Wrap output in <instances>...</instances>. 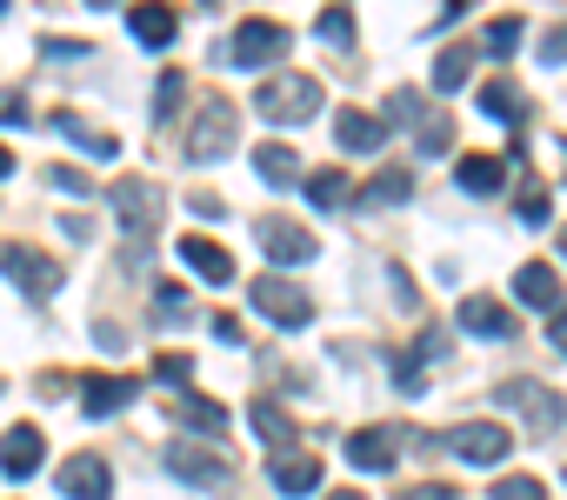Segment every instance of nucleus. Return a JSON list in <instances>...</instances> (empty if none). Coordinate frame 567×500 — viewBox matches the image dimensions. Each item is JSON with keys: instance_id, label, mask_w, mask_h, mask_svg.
Instances as JSON below:
<instances>
[{"instance_id": "obj_1", "label": "nucleus", "mask_w": 567, "mask_h": 500, "mask_svg": "<svg viewBox=\"0 0 567 500\" xmlns=\"http://www.w3.org/2000/svg\"><path fill=\"white\" fill-rule=\"evenodd\" d=\"M254 114L274 121V127H301L321 114V81L315 74H274L254 87Z\"/></svg>"}, {"instance_id": "obj_2", "label": "nucleus", "mask_w": 567, "mask_h": 500, "mask_svg": "<svg viewBox=\"0 0 567 500\" xmlns=\"http://www.w3.org/2000/svg\"><path fill=\"white\" fill-rule=\"evenodd\" d=\"M107 207H114V220H121L127 254H141V247L154 240V227H161V187L141 180V174H127V180L107 187Z\"/></svg>"}, {"instance_id": "obj_3", "label": "nucleus", "mask_w": 567, "mask_h": 500, "mask_svg": "<svg viewBox=\"0 0 567 500\" xmlns=\"http://www.w3.org/2000/svg\"><path fill=\"white\" fill-rule=\"evenodd\" d=\"M254 247H260L274 268H308V261L321 254V240H315L301 220H288V213H260V220H254Z\"/></svg>"}, {"instance_id": "obj_4", "label": "nucleus", "mask_w": 567, "mask_h": 500, "mask_svg": "<svg viewBox=\"0 0 567 500\" xmlns=\"http://www.w3.org/2000/svg\"><path fill=\"white\" fill-rule=\"evenodd\" d=\"M234 134H240L234 101L207 94V101H200V114H194V127H187V160H227V154H234Z\"/></svg>"}, {"instance_id": "obj_5", "label": "nucleus", "mask_w": 567, "mask_h": 500, "mask_svg": "<svg viewBox=\"0 0 567 500\" xmlns=\"http://www.w3.org/2000/svg\"><path fill=\"white\" fill-rule=\"evenodd\" d=\"M288 48H295V34L280 21H240L234 41L220 48V61L227 67H274V61H288Z\"/></svg>"}, {"instance_id": "obj_6", "label": "nucleus", "mask_w": 567, "mask_h": 500, "mask_svg": "<svg viewBox=\"0 0 567 500\" xmlns=\"http://www.w3.org/2000/svg\"><path fill=\"white\" fill-rule=\"evenodd\" d=\"M0 274H8L28 301H48V294H61V261H48L41 247H28V240H14V247H0Z\"/></svg>"}, {"instance_id": "obj_7", "label": "nucleus", "mask_w": 567, "mask_h": 500, "mask_svg": "<svg viewBox=\"0 0 567 500\" xmlns=\"http://www.w3.org/2000/svg\"><path fill=\"white\" fill-rule=\"evenodd\" d=\"M501 407H514V414H527V427L534 434H554L560 427V414H567V400L554 394V387H540V381H501V394H494Z\"/></svg>"}, {"instance_id": "obj_8", "label": "nucleus", "mask_w": 567, "mask_h": 500, "mask_svg": "<svg viewBox=\"0 0 567 500\" xmlns=\"http://www.w3.org/2000/svg\"><path fill=\"white\" fill-rule=\"evenodd\" d=\"M254 308H260L274 327H308V321H315V301H308L295 281H280V274H260V281H254Z\"/></svg>"}, {"instance_id": "obj_9", "label": "nucleus", "mask_w": 567, "mask_h": 500, "mask_svg": "<svg viewBox=\"0 0 567 500\" xmlns=\"http://www.w3.org/2000/svg\"><path fill=\"white\" fill-rule=\"evenodd\" d=\"M41 460H48V434L34 420H21V427L0 434V473H8V480H34Z\"/></svg>"}, {"instance_id": "obj_10", "label": "nucleus", "mask_w": 567, "mask_h": 500, "mask_svg": "<svg viewBox=\"0 0 567 500\" xmlns=\"http://www.w3.org/2000/svg\"><path fill=\"white\" fill-rule=\"evenodd\" d=\"M447 447H454L467 467H494V460H507L514 434H507L501 420H467V427H454V434H447Z\"/></svg>"}, {"instance_id": "obj_11", "label": "nucleus", "mask_w": 567, "mask_h": 500, "mask_svg": "<svg viewBox=\"0 0 567 500\" xmlns=\"http://www.w3.org/2000/svg\"><path fill=\"white\" fill-rule=\"evenodd\" d=\"M167 473L187 480V487H227V454H214L200 440H174L167 447Z\"/></svg>"}, {"instance_id": "obj_12", "label": "nucleus", "mask_w": 567, "mask_h": 500, "mask_svg": "<svg viewBox=\"0 0 567 500\" xmlns=\"http://www.w3.org/2000/svg\"><path fill=\"white\" fill-rule=\"evenodd\" d=\"M348 460H354L361 473H394V460H401V427H354V434H348Z\"/></svg>"}, {"instance_id": "obj_13", "label": "nucleus", "mask_w": 567, "mask_h": 500, "mask_svg": "<svg viewBox=\"0 0 567 500\" xmlns=\"http://www.w3.org/2000/svg\"><path fill=\"white\" fill-rule=\"evenodd\" d=\"M174 254H181V261H187L207 288H227V281H234L227 247H220V240H207V233H181V240H174Z\"/></svg>"}, {"instance_id": "obj_14", "label": "nucleus", "mask_w": 567, "mask_h": 500, "mask_svg": "<svg viewBox=\"0 0 567 500\" xmlns=\"http://www.w3.org/2000/svg\"><path fill=\"white\" fill-rule=\"evenodd\" d=\"M134 400H141V381H134V374H94V381L81 387L87 420H107V414H121V407H134Z\"/></svg>"}, {"instance_id": "obj_15", "label": "nucleus", "mask_w": 567, "mask_h": 500, "mask_svg": "<svg viewBox=\"0 0 567 500\" xmlns=\"http://www.w3.org/2000/svg\"><path fill=\"white\" fill-rule=\"evenodd\" d=\"M54 487H61L68 500H107V493H114V473H107V460H94V454H74V460L54 473Z\"/></svg>"}, {"instance_id": "obj_16", "label": "nucleus", "mask_w": 567, "mask_h": 500, "mask_svg": "<svg viewBox=\"0 0 567 500\" xmlns=\"http://www.w3.org/2000/svg\"><path fill=\"white\" fill-rule=\"evenodd\" d=\"M174 8H167V0H134V8H127V34L147 48V54H161V48H174Z\"/></svg>"}, {"instance_id": "obj_17", "label": "nucleus", "mask_w": 567, "mask_h": 500, "mask_svg": "<svg viewBox=\"0 0 567 500\" xmlns=\"http://www.w3.org/2000/svg\"><path fill=\"white\" fill-rule=\"evenodd\" d=\"M48 127H54V134H68V140H74V147H81L87 160H114V154H121V140H114L107 127H94V121H81L74 107H61V114H54Z\"/></svg>"}, {"instance_id": "obj_18", "label": "nucleus", "mask_w": 567, "mask_h": 500, "mask_svg": "<svg viewBox=\"0 0 567 500\" xmlns=\"http://www.w3.org/2000/svg\"><path fill=\"white\" fill-rule=\"evenodd\" d=\"M267 473H274L280 493H295V500H301V493H321V460H315V454H295V447H288V454H274Z\"/></svg>"}, {"instance_id": "obj_19", "label": "nucleus", "mask_w": 567, "mask_h": 500, "mask_svg": "<svg viewBox=\"0 0 567 500\" xmlns=\"http://www.w3.org/2000/svg\"><path fill=\"white\" fill-rule=\"evenodd\" d=\"M334 140H341L348 154H374V147L388 140V121H381V114H361V107H341V114H334Z\"/></svg>"}, {"instance_id": "obj_20", "label": "nucleus", "mask_w": 567, "mask_h": 500, "mask_svg": "<svg viewBox=\"0 0 567 500\" xmlns=\"http://www.w3.org/2000/svg\"><path fill=\"white\" fill-rule=\"evenodd\" d=\"M514 301H520V308H560V274H554V261L514 268Z\"/></svg>"}, {"instance_id": "obj_21", "label": "nucleus", "mask_w": 567, "mask_h": 500, "mask_svg": "<svg viewBox=\"0 0 567 500\" xmlns=\"http://www.w3.org/2000/svg\"><path fill=\"white\" fill-rule=\"evenodd\" d=\"M461 327L481 334V341H507V334H514V314H507L494 294H467V301H461Z\"/></svg>"}, {"instance_id": "obj_22", "label": "nucleus", "mask_w": 567, "mask_h": 500, "mask_svg": "<svg viewBox=\"0 0 567 500\" xmlns=\"http://www.w3.org/2000/svg\"><path fill=\"white\" fill-rule=\"evenodd\" d=\"M254 174H260L267 187H295V180H301V160H295V147L260 140V147H254Z\"/></svg>"}, {"instance_id": "obj_23", "label": "nucleus", "mask_w": 567, "mask_h": 500, "mask_svg": "<svg viewBox=\"0 0 567 500\" xmlns=\"http://www.w3.org/2000/svg\"><path fill=\"white\" fill-rule=\"evenodd\" d=\"M454 180H461V194H501V187H507V167H501L494 154H467V160L454 167Z\"/></svg>"}, {"instance_id": "obj_24", "label": "nucleus", "mask_w": 567, "mask_h": 500, "mask_svg": "<svg viewBox=\"0 0 567 500\" xmlns=\"http://www.w3.org/2000/svg\"><path fill=\"white\" fill-rule=\"evenodd\" d=\"M254 434H260L274 454H288V447H295V414L274 407V400H254Z\"/></svg>"}, {"instance_id": "obj_25", "label": "nucleus", "mask_w": 567, "mask_h": 500, "mask_svg": "<svg viewBox=\"0 0 567 500\" xmlns=\"http://www.w3.org/2000/svg\"><path fill=\"white\" fill-rule=\"evenodd\" d=\"M361 200H368V207H401V200H414V174H408V167H381V174L361 187Z\"/></svg>"}, {"instance_id": "obj_26", "label": "nucleus", "mask_w": 567, "mask_h": 500, "mask_svg": "<svg viewBox=\"0 0 567 500\" xmlns=\"http://www.w3.org/2000/svg\"><path fill=\"white\" fill-rule=\"evenodd\" d=\"M520 41H527V28H520V14H494V21L481 28V54H494V61H507V54H520Z\"/></svg>"}, {"instance_id": "obj_27", "label": "nucleus", "mask_w": 567, "mask_h": 500, "mask_svg": "<svg viewBox=\"0 0 567 500\" xmlns=\"http://www.w3.org/2000/svg\"><path fill=\"white\" fill-rule=\"evenodd\" d=\"M467 74H474V48H467V41L441 48V61H434V87H441V94H461Z\"/></svg>"}, {"instance_id": "obj_28", "label": "nucleus", "mask_w": 567, "mask_h": 500, "mask_svg": "<svg viewBox=\"0 0 567 500\" xmlns=\"http://www.w3.org/2000/svg\"><path fill=\"white\" fill-rule=\"evenodd\" d=\"M308 200H315L321 213L348 207V174H341V167H321V174H308Z\"/></svg>"}, {"instance_id": "obj_29", "label": "nucleus", "mask_w": 567, "mask_h": 500, "mask_svg": "<svg viewBox=\"0 0 567 500\" xmlns=\"http://www.w3.org/2000/svg\"><path fill=\"white\" fill-rule=\"evenodd\" d=\"M194 321V308H187V288H154V327H187Z\"/></svg>"}, {"instance_id": "obj_30", "label": "nucleus", "mask_w": 567, "mask_h": 500, "mask_svg": "<svg viewBox=\"0 0 567 500\" xmlns=\"http://www.w3.org/2000/svg\"><path fill=\"white\" fill-rule=\"evenodd\" d=\"M174 414H181V420H187L194 434H220V427H227V414H220V400H207V394H187V400H181Z\"/></svg>"}, {"instance_id": "obj_31", "label": "nucleus", "mask_w": 567, "mask_h": 500, "mask_svg": "<svg viewBox=\"0 0 567 500\" xmlns=\"http://www.w3.org/2000/svg\"><path fill=\"white\" fill-rule=\"evenodd\" d=\"M181 101H187V74H181V67H167V74L154 81V121H174V114H181Z\"/></svg>"}, {"instance_id": "obj_32", "label": "nucleus", "mask_w": 567, "mask_h": 500, "mask_svg": "<svg viewBox=\"0 0 567 500\" xmlns=\"http://www.w3.org/2000/svg\"><path fill=\"white\" fill-rule=\"evenodd\" d=\"M481 107H487L494 121H514V127H520V94H514L507 81H487V87H481Z\"/></svg>"}, {"instance_id": "obj_33", "label": "nucleus", "mask_w": 567, "mask_h": 500, "mask_svg": "<svg viewBox=\"0 0 567 500\" xmlns=\"http://www.w3.org/2000/svg\"><path fill=\"white\" fill-rule=\"evenodd\" d=\"M315 34H321L328 48H354V14H348V8H328V14L315 21Z\"/></svg>"}, {"instance_id": "obj_34", "label": "nucleus", "mask_w": 567, "mask_h": 500, "mask_svg": "<svg viewBox=\"0 0 567 500\" xmlns=\"http://www.w3.org/2000/svg\"><path fill=\"white\" fill-rule=\"evenodd\" d=\"M514 213H520L527 227H547V213H554V207H547V187H540V180H520V200H514Z\"/></svg>"}, {"instance_id": "obj_35", "label": "nucleus", "mask_w": 567, "mask_h": 500, "mask_svg": "<svg viewBox=\"0 0 567 500\" xmlns=\"http://www.w3.org/2000/svg\"><path fill=\"white\" fill-rule=\"evenodd\" d=\"M388 121H401V127H414V121H421V127H427L434 114H427V101H421V94H408V87H401V94H388Z\"/></svg>"}, {"instance_id": "obj_36", "label": "nucleus", "mask_w": 567, "mask_h": 500, "mask_svg": "<svg viewBox=\"0 0 567 500\" xmlns=\"http://www.w3.org/2000/svg\"><path fill=\"white\" fill-rule=\"evenodd\" d=\"M494 500H547V487L534 473H501L494 480Z\"/></svg>"}, {"instance_id": "obj_37", "label": "nucleus", "mask_w": 567, "mask_h": 500, "mask_svg": "<svg viewBox=\"0 0 567 500\" xmlns=\"http://www.w3.org/2000/svg\"><path fill=\"white\" fill-rule=\"evenodd\" d=\"M41 180H48V187H61V194H94V180H87V174H74V167H41Z\"/></svg>"}, {"instance_id": "obj_38", "label": "nucleus", "mask_w": 567, "mask_h": 500, "mask_svg": "<svg viewBox=\"0 0 567 500\" xmlns=\"http://www.w3.org/2000/svg\"><path fill=\"white\" fill-rule=\"evenodd\" d=\"M187 374H194L187 354H161V361H154V381H167V387H187Z\"/></svg>"}, {"instance_id": "obj_39", "label": "nucleus", "mask_w": 567, "mask_h": 500, "mask_svg": "<svg viewBox=\"0 0 567 500\" xmlns=\"http://www.w3.org/2000/svg\"><path fill=\"white\" fill-rule=\"evenodd\" d=\"M447 140H454V127H447V121L434 114V121L421 127V154H447Z\"/></svg>"}, {"instance_id": "obj_40", "label": "nucleus", "mask_w": 567, "mask_h": 500, "mask_svg": "<svg viewBox=\"0 0 567 500\" xmlns=\"http://www.w3.org/2000/svg\"><path fill=\"white\" fill-rule=\"evenodd\" d=\"M540 61H547V67H560V61H567V21H554V28H547V41H540Z\"/></svg>"}, {"instance_id": "obj_41", "label": "nucleus", "mask_w": 567, "mask_h": 500, "mask_svg": "<svg viewBox=\"0 0 567 500\" xmlns=\"http://www.w3.org/2000/svg\"><path fill=\"white\" fill-rule=\"evenodd\" d=\"M28 121H34V107L21 94H0V127H28Z\"/></svg>"}, {"instance_id": "obj_42", "label": "nucleus", "mask_w": 567, "mask_h": 500, "mask_svg": "<svg viewBox=\"0 0 567 500\" xmlns=\"http://www.w3.org/2000/svg\"><path fill=\"white\" fill-rule=\"evenodd\" d=\"M41 54H48V61H81L87 41H61V34H54V41H41Z\"/></svg>"}, {"instance_id": "obj_43", "label": "nucleus", "mask_w": 567, "mask_h": 500, "mask_svg": "<svg viewBox=\"0 0 567 500\" xmlns=\"http://www.w3.org/2000/svg\"><path fill=\"white\" fill-rule=\"evenodd\" d=\"M394 387H401V394H421V387H427V374L414 367V354H408V361L394 367Z\"/></svg>"}, {"instance_id": "obj_44", "label": "nucleus", "mask_w": 567, "mask_h": 500, "mask_svg": "<svg viewBox=\"0 0 567 500\" xmlns=\"http://www.w3.org/2000/svg\"><path fill=\"white\" fill-rule=\"evenodd\" d=\"M401 500H461L447 480H427V487H401Z\"/></svg>"}, {"instance_id": "obj_45", "label": "nucleus", "mask_w": 567, "mask_h": 500, "mask_svg": "<svg viewBox=\"0 0 567 500\" xmlns=\"http://www.w3.org/2000/svg\"><path fill=\"white\" fill-rule=\"evenodd\" d=\"M187 207H194L200 220H220V213H227V200H220V194H187Z\"/></svg>"}, {"instance_id": "obj_46", "label": "nucleus", "mask_w": 567, "mask_h": 500, "mask_svg": "<svg viewBox=\"0 0 567 500\" xmlns=\"http://www.w3.org/2000/svg\"><path fill=\"white\" fill-rule=\"evenodd\" d=\"M547 341H554V347L567 354V308H554V327H547Z\"/></svg>"}, {"instance_id": "obj_47", "label": "nucleus", "mask_w": 567, "mask_h": 500, "mask_svg": "<svg viewBox=\"0 0 567 500\" xmlns=\"http://www.w3.org/2000/svg\"><path fill=\"white\" fill-rule=\"evenodd\" d=\"M328 500H368V493H361V487H334Z\"/></svg>"}, {"instance_id": "obj_48", "label": "nucleus", "mask_w": 567, "mask_h": 500, "mask_svg": "<svg viewBox=\"0 0 567 500\" xmlns=\"http://www.w3.org/2000/svg\"><path fill=\"white\" fill-rule=\"evenodd\" d=\"M8 174H14V154H8V147H0V180H8Z\"/></svg>"}, {"instance_id": "obj_49", "label": "nucleus", "mask_w": 567, "mask_h": 500, "mask_svg": "<svg viewBox=\"0 0 567 500\" xmlns=\"http://www.w3.org/2000/svg\"><path fill=\"white\" fill-rule=\"evenodd\" d=\"M87 8H121V0H87Z\"/></svg>"}, {"instance_id": "obj_50", "label": "nucleus", "mask_w": 567, "mask_h": 500, "mask_svg": "<svg viewBox=\"0 0 567 500\" xmlns=\"http://www.w3.org/2000/svg\"><path fill=\"white\" fill-rule=\"evenodd\" d=\"M8 8H14V0H0V14H8Z\"/></svg>"}, {"instance_id": "obj_51", "label": "nucleus", "mask_w": 567, "mask_h": 500, "mask_svg": "<svg viewBox=\"0 0 567 500\" xmlns=\"http://www.w3.org/2000/svg\"><path fill=\"white\" fill-rule=\"evenodd\" d=\"M560 254H567V233H560Z\"/></svg>"}, {"instance_id": "obj_52", "label": "nucleus", "mask_w": 567, "mask_h": 500, "mask_svg": "<svg viewBox=\"0 0 567 500\" xmlns=\"http://www.w3.org/2000/svg\"><path fill=\"white\" fill-rule=\"evenodd\" d=\"M200 8H214V0H200Z\"/></svg>"}]
</instances>
